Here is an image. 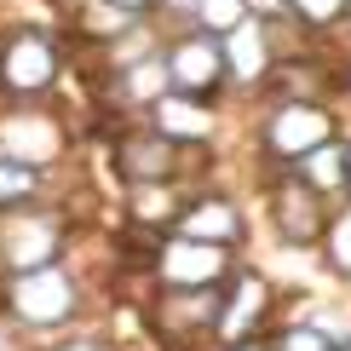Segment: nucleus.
<instances>
[{
    "label": "nucleus",
    "instance_id": "8",
    "mask_svg": "<svg viewBox=\"0 0 351 351\" xmlns=\"http://www.w3.org/2000/svg\"><path fill=\"white\" fill-rule=\"evenodd\" d=\"M12 311H18L23 323H35V328L64 323V317L75 311V282H69L58 265H47V271H18V276H12Z\"/></svg>",
    "mask_w": 351,
    "mask_h": 351
},
{
    "label": "nucleus",
    "instance_id": "7",
    "mask_svg": "<svg viewBox=\"0 0 351 351\" xmlns=\"http://www.w3.org/2000/svg\"><path fill=\"white\" fill-rule=\"evenodd\" d=\"M276 35H282V29L259 23V18H247L242 29L225 35V69H230L237 86H271L276 64H282V40H276Z\"/></svg>",
    "mask_w": 351,
    "mask_h": 351
},
{
    "label": "nucleus",
    "instance_id": "21",
    "mask_svg": "<svg viewBox=\"0 0 351 351\" xmlns=\"http://www.w3.org/2000/svg\"><path fill=\"white\" fill-rule=\"evenodd\" d=\"M110 6H121V12H144V6H156V0H110Z\"/></svg>",
    "mask_w": 351,
    "mask_h": 351
},
{
    "label": "nucleus",
    "instance_id": "4",
    "mask_svg": "<svg viewBox=\"0 0 351 351\" xmlns=\"http://www.w3.org/2000/svg\"><path fill=\"white\" fill-rule=\"evenodd\" d=\"M162 64H167V81L173 93H190V98H213L219 86L230 81L225 69V40L208 35V29H179V35L162 47Z\"/></svg>",
    "mask_w": 351,
    "mask_h": 351
},
{
    "label": "nucleus",
    "instance_id": "20",
    "mask_svg": "<svg viewBox=\"0 0 351 351\" xmlns=\"http://www.w3.org/2000/svg\"><path fill=\"white\" fill-rule=\"evenodd\" d=\"M58 351H104V346H98V340H64Z\"/></svg>",
    "mask_w": 351,
    "mask_h": 351
},
{
    "label": "nucleus",
    "instance_id": "2",
    "mask_svg": "<svg viewBox=\"0 0 351 351\" xmlns=\"http://www.w3.org/2000/svg\"><path fill=\"white\" fill-rule=\"evenodd\" d=\"M328 213H334V202L317 196L294 167H282V173L265 179V225H271L276 247H288V254H317V242H323V230H328Z\"/></svg>",
    "mask_w": 351,
    "mask_h": 351
},
{
    "label": "nucleus",
    "instance_id": "16",
    "mask_svg": "<svg viewBox=\"0 0 351 351\" xmlns=\"http://www.w3.org/2000/svg\"><path fill=\"white\" fill-rule=\"evenodd\" d=\"M40 184V167L23 162V156H0V213L29 208V190Z\"/></svg>",
    "mask_w": 351,
    "mask_h": 351
},
{
    "label": "nucleus",
    "instance_id": "13",
    "mask_svg": "<svg viewBox=\"0 0 351 351\" xmlns=\"http://www.w3.org/2000/svg\"><path fill=\"white\" fill-rule=\"evenodd\" d=\"M317 265L328 271V282H340L351 294V196L334 202L328 230H323V242H317Z\"/></svg>",
    "mask_w": 351,
    "mask_h": 351
},
{
    "label": "nucleus",
    "instance_id": "22",
    "mask_svg": "<svg viewBox=\"0 0 351 351\" xmlns=\"http://www.w3.org/2000/svg\"><path fill=\"white\" fill-rule=\"evenodd\" d=\"M346 190H351V121H346Z\"/></svg>",
    "mask_w": 351,
    "mask_h": 351
},
{
    "label": "nucleus",
    "instance_id": "3",
    "mask_svg": "<svg viewBox=\"0 0 351 351\" xmlns=\"http://www.w3.org/2000/svg\"><path fill=\"white\" fill-rule=\"evenodd\" d=\"M282 294L265 271H247L237 265L230 271V288H225V311H219V346H237V340H265V334L282 323Z\"/></svg>",
    "mask_w": 351,
    "mask_h": 351
},
{
    "label": "nucleus",
    "instance_id": "12",
    "mask_svg": "<svg viewBox=\"0 0 351 351\" xmlns=\"http://www.w3.org/2000/svg\"><path fill=\"white\" fill-rule=\"evenodd\" d=\"M150 127L162 138H173V144H196V138L213 133V110L202 104V98H190V93H167V98H156Z\"/></svg>",
    "mask_w": 351,
    "mask_h": 351
},
{
    "label": "nucleus",
    "instance_id": "15",
    "mask_svg": "<svg viewBox=\"0 0 351 351\" xmlns=\"http://www.w3.org/2000/svg\"><path fill=\"white\" fill-rule=\"evenodd\" d=\"M271 351H334V334L323 317H282L271 334H265Z\"/></svg>",
    "mask_w": 351,
    "mask_h": 351
},
{
    "label": "nucleus",
    "instance_id": "1",
    "mask_svg": "<svg viewBox=\"0 0 351 351\" xmlns=\"http://www.w3.org/2000/svg\"><path fill=\"white\" fill-rule=\"evenodd\" d=\"M346 138V115L334 98H300V93H276V104L259 115V156L271 162V173L294 167L300 156L323 150V144Z\"/></svg>",
    "mask_w": 351,
    "mask_h": 351
},
{
    "label": "nucleus",
    "instance_id": "14",
    "mask_svg": "<svg viewBox=\"0 0 351 351\" xmlns=\"http://www.w3.org/2000/svg\"><path fill=\"white\" fill-rule=\"evenodd\" d=\"M294 173L317 190V196L346 202V196H351V190H346V138H334V144H323V150L300 156V162H294Z\"/></svg>",
    "mask_w": 351,
    "mask_h": 351
},
{
    "label": "nucleus",
    "instance_id": "5",
    "mask_svg": "<svg viewBox=\"0 0 351 351\" xmlns=\"http://www.w3.org/2000/svg\"><path fill=\"white\" fill-rule=\"evenodd\" d=\"M0 237H6L0 254H6L12 271H47V265H58V254H64V219L40 213L35 202H29V208L0 213Z\"/></svg>",
    "mask_w": 351,
    "mask_h": 351
},
{
    "label": "nucleus",
    "instance_id": "9",
    "mask_svg": "<svg viewBox=\"0 0 351 351\" xmlns=\"http://www.w3.org/2000/svg\"><path fill=\"white\" fill-rule=\"evenodd\" d=\"M58 75V47L47 29H23V35L6 40V52H0V81L12 86V93H40V86H52Z\"/></svg>",
    "mask_w": 351,
    "mask_h": 351
},
{
    "label": "nucleus",
    "instance_id": "19",
    "mask_svg": "<svg viewBox=\"0 0 351 351\" xmlns=\"http://www.w3.org/2000/svg\"><path fill=\"white\" fill-rule=\"evenodd\" d=\"M213 351H271L265 340H237V346H213Z\"/></svg>",
    "mask_w": 351,
    "mask_h": 351
},
{
    "label": "nucleus",
    "instance_id": "6",
    "mask_svg": "<svg viewBox=\"0 0 351 351\" xmlns=\"http://www.w3.org/2000/svg\"><path fill=\"white\" fill-rule=\"evenodd\" d=\"M237 271V254L230 247H213V242H167L162 254H156V276H162L167 288H225V276Z\"/></svg>",
    "mask_w": 351,
    "mask_h": 351
},
{
    "label": "nucleus",
    "instance_id": "10",
    "mask_svg": "<svg viewBox=\"0 0 351 351\" xmlns=\"http://www.w3.org/2000/svg\"><path fill=\"white\" fill-rule=\"evenodd\" d=\"M179 237L213 242V247H237L247 237V213L230 196H196V202H184V213H179Z\"/></svg>",
    "mask_w": 351,
    "mask_h": 351
},
{
    "label": "nucleus",
    "instance_id": "11",
    "mask_svg": "<svg viewBox=\"0 0 351 351\" xmlns=\"http://www.w3.org/2000/svg\"><path fill=\"white\" fill-rule=\"evenodd\" d=\"M115 156H121V167H127V179H138V184H162L173 162H179V144L162 138L150 121L133 127V133H121L115 138Z\"/></svg>",
    "mask_w": 351,
    "mask_h": 351
},
{
    "label": "nucleus",
    "instance_id": "18",
    "mask_svg": "<svg viewBox=\"0 0 351 351\" xmlns=\"http://www.w3.org/2000/svg\"><path fill=\"white\" fill-rule=\"evenodd\" d=\"M340 110L351 115V47H340Z\"/></svg>",
    "mask_w": 351,
    "mask_h": 351
},
{
    "label": "nucleus",
    "instance_id": "17",
    "mask_svg": "<svg viewBox=\"0 0 351 351\" xmlns=\"http://www.w3.org/2000/svg\"><path fill=\"white\" fill-rule=\"evenodd\" d=\"M190 23L225 40L230 29H242V23H247V0H196V18H190Z\"/></svg>",
    "mask_w": 351,
    "mask_h": 351
}]
</instances>
